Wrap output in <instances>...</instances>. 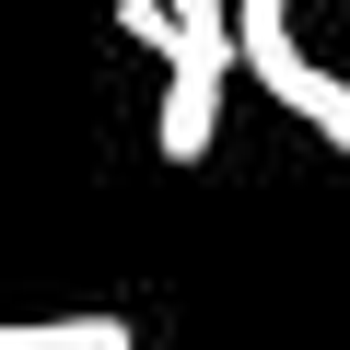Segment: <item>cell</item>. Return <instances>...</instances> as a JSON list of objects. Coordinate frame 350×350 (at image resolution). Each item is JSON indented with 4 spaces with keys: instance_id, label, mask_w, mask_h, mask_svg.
<instances>
[{
    "instance_id": "3957f363",
    "label": "cell",
    "mask_w": 350,
    "mask_h": 350,
    "mask_svg": "<svg viewBox=\"0 0 350 350\" xmlns=\"http://www.w3.org/2000/svg\"><path fill=\"white\" fill-rule=\"evenodd\" d=\"M0 350H140L129 315H0Z\"/></svg>"
},
{
    "instance_id": "277c9868",
    "label": "cell",
    "mask_w": 350,
    "mask_h": 350,
    "mask_svg": "<svg viewBox=\"0 0 350 350\" xmlns=\"http://www.w3.org/2000/svg\"><path fill=\"white\" fill-rule=\"evenodd\" d=\"M117 36H129V47H152V59H175V47H187L163 0H117Z\"/></svg>"
},
{
    "instance_id": "6da1fadb",
    "label": "cell",
    "mask_w": 350,
    "mask_h": 350,
    "mask_svg": "<svg viewBox=\"0 0 350 350\" xmlns=\"http://www.w3.org/2000/svg\"><path fill=\"white\" fill-rule=\"evenodd\" d=\"M222 24H234V70H257V82H269V105H292L327 152H350V82L304 59L292 0H222Z\"/></svg>"
},
{
    "instance_id": "7a4b0ae2",
    "label": "cell",
    "mask_w": 350,
    "mask_h": 350,
    "mask_svg": "<svg viewBox=\"0 0 350 350\" xmlns=\"http://www.w3.org/2000/svg\"><path fill=\"white\" fill-rule=\"evenodd\" d=\"M222 82H234V47H175L163 59V117H152V152L163 163H211V140H222Z\"/></svg>"
},
{
    "instance_id": "5b68a950",
    "label": "cell",
    "mask_w": 350,
    "mask_h": 350,
    "mask_svg": "<svg viewBox=\"0 0 350 350\" xmlns=\"http://www.w3.org/2000/svg\"><path fill=\"white\" fill-rule=\"evenodd\" d=\"M175 12V36H199V47H234V24H222V0H163Z\"/></svg>"
}]
</instances>
